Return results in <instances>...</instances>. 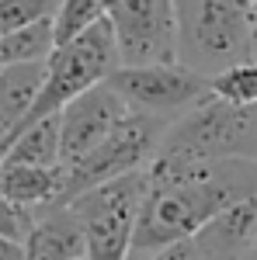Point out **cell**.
I'll return each mask as SVG.
<instances>
[{
	"instance_id": "7c38bea8",
	"label": "cell",
	"mask_w": 257,
	"mask_h": 260,
	"mask_svg": "<svg viewBox=\"0 0 257 260\" xmlns=\"http://www.w3.org/2000/svg\"><path fill=\"white\" fill-rule=\"evenodd\" d=\"M49 62H11L0 70V146L14 136L39 98Z\"/></svg>"
},
{
	"instance_id": "277c9868",
	"label": "cell",
	"mask_w": 257,
	"mask_h": 260,
	"mask_svg": "<svg viewBox=\"0 0 257 260\" xmlns=\"http://www.w3.org/2000/svg\"><path fill=\"white\" fill-rule=\"evenodd\" d=\"M146 194H150V174L142 167L104 180L70 201L87 233V260L132 257V236H136V222Z\"/></svg>"
},
{
	"instance_id": "ba28073f",
	"label": "cell",
	"mask_w": 257,
	"mask_h": 260,
	"mask_svg": "<svg viewBox=\"0 0 257 260\" xmlns=\"http://www.w3.org/2000/svg\"><path fill=\"white\" fill-rule=\"evenodd\" d=\"M257 243V194L233 201L191 236L163 246L150 260H243Z\"/></svg>"
},
{
	"instance_id": "52a82bcc",
	"label": "cell",
	"mask_w": 257,
	"mask_h": 260,
	"mask_svg": "<svg viewBox=\"0 0 257 260\" xmlns=\"http://www.w3.org/2000/svg\"><path fill=\"white\" fill-rule=\"evenodd\" d=\"M108 21L119 39L122 62H174L178 59V18L174 0H115Z\"/></svg>"
},
{
	"instance_id": "6da1fadb",
	"label": "cell",
	"mask_w": 257,
	"mask_h": 260,
	"mask_svg": "<svg viewBox=\"0 0 257 260\" xmlns=\"http://www.w3.org/2000/svg\"><path fill=\"white\" fill-rule=\"evenodd\" d=\"M150 194L132 236V257L150 260L163 246L191 236L233 201L257 194V160H191L157 153L146 163Z\"/></svg>"
},
{
	"instance_id": "d6986e66",
	"label": "cell",
	"mask_w": 257,
	"mask_h": 260,
	"mask_svg": "<svg viewBox=\"0 0 257 260\" xmlns=\"http://www.w3.org/2000/svg\"><path fill=\"white\" fill-rule=\"evenodd\" d=\"M0 260H24V243L0 236Z\"/></svg>"
},
{
	"instance_id": "44dd1931",
	"label": "cell",
	"mask_w": 257,
	"mask_h": 260,
	"mask_svg": "<svg viewBox=\"0 0 257 260\" xmlns=\"http://www.w3.org/2000/svg\"><path fill=\"white\" fill-rule=\"evenodd\" d=\"M243 260H257V243L250 246V250H247V257H243Z\"/></svg>"
},
{
	"instance_id": "8fae6325",
	"label": "cell",
	"mask_w": 257,
	"mask_h": 260,
	"mask_svg": "<svg viewBox=\"0 0 257 260\" xmlns=\"http://www.w3.org/2000/svg\"><path fill=\"white\" fill-rule=\"evenodd\" d=\"M0 191L28 212L63 205V167H32V163L0 160Z\"/></svg>"
},
{
	"instance_id": "5bb4252c",
	"label": "cell",
	"mask_w": 257,
	"mask_h": 260,
	"mask_svg": "<svg viewBox=\"0 0 257 260\" xmlns=\"http://www.w3.org/2000/svg\"><path fill=\"white\" fill-rule=\"evenodd\" d=\"M56 52V35H52V18L35 21L28 28H18L0 39V62H49Z\"/></svg>"
},
{
	"instance_id": "ac0fdd59",
	"label": "cell",
	"mask_w": 257,
	"mask_h": 260,
	"mask_svg": "<svg viewBox=\"0 0 257 260\" xmlns=\"http://www.w3.org/2000/svg\"><path fill=\"white\" fill-rule=\"evenodd\" d=\"M32 222H35V212H28V208L14 205V201L0 191V236L24 243V236L32 233Z\"/></svg>"
},
{
	"instance_id": "603a6c76",
	"label": "cell",
	"mask_w": 257,
	"mask_h": 260,
	"mask_svg": "<svg viewBox=\"0 0 257 260\" xmlns=\"http://www.w3.org/2000/svg\"><path fill=\"white\" fill-rule=\"evenodd\" d=\"M254 11H257V0H254Z\"/></svg>"
},
{
	"instance_id": "8992f818",
	"label": "cell",
	"mask_w": 257,
	"mask_h": 260,
	"mask_svg": "<svg viewBox=\"0 0 257 260\" xmlns=\"http://www.w3.org/2000/svg\"><path fill=\"white\" fill-rule=\"evenodd\" d=\"M108 83L122 94V101L132 111L146 115H163V118H181L184 111H191L195 104L212 94L209 77L198 73L184 62H122L119 70H111Z\"/></svg>"
},
{
	"instance_id": "3957f363",
	"label": "cell",
	"mask_w": 257,
	"mask_h": 260,
	"mask_svg": "<svg viewBox=\"0 0 257 260\" xmlns=\"http://www.w3.org/2000/svg\"><path fill=\"white\" fill-rule=\"evenodd\" d=\"M157 153L191 160H257V104L209 98L170 121Z\"/></svg>"
},
{
	"instance_id": "2e32d148",
	"label": "cell",
	"mask_w": 257,
	"mask_h": 260,
	"mask_svg": "<svg viewBox=\"0 0 257 260\" xmlns=\"http://www.w3.org/2000/svg\"><path fill=\"white\" fill-rule=\"evenodd\" d=\"M212 98H222L230 104H257V62L254 59H240L233 66H226L222 73L209 77Z\"/></svg>"
},
{
	"instance_id": "30bf717a",
	"label": "cell",
	"mask_w": 257,
	"mask_h": 260,
	"mask_svg": "<svg viewBox=\"0 0 257 260\" xmlns=\"http://www.w3.org/2000/svg\"><path fill=\"white\" fill-rule=\"evenodd\" d=\"M24 260H87V233L73 205H49L35 212L24 236Z\"/></svg>"
},
{
	"instance_id": "7a4b0ae2",
	"label": "cell",
	"mask_w": 257,
	"mask_h": 260,
	"mask_svg": "<svg viewBox=\"0 0 257 260\" xmlns=\"http://www.w3.org/2000/svg\"><path fill=\"white\" fill-rule=\"evenodd\" d=\"M254 0H174L178 62L205 77L247 59Z\"/></svg>"
},
{
	"instance_id": "9c48e42d",
	"label": "cell",
	"mask_w": 257,
	"mask_h": 260,
	"mask_svg": "<svg viewBox=\"0 0 257 260\" xmlns=\"http://www.w3.org/2000/svg\"><path fill=\"white\" fill-rule=\"evenodd\" d=\"M132 108L122 101V94L108 80L87 87L80 98H73L60 111V132H63V167L66 163L83 160L94 146L111 136V128L119 125Z\"/></svg>"
},
{
	"instance_id": "5b68a950",
	"label": "cell",
	"mask_w": 257,
	"mask_h": 260,
	"mask_svg": "<svg viewBox=\"0 0 257 260\" xmlns=\"http://www.w3.org/2000/svg\"><path fill=\"white\" fill-rule=\"evenodd\" d=\"M167 128H170V118H163V115L129 111L101 146H94L83 160L63 167V205H70L77 194L98 187L104 180L142 170L157 156Z\"/></svg>"
},
{
	"instance_id": "ffe728a7",
	"label": "cell",
	"mask_w": 257,
	"mask_h": 260,
	"mask_svg": "<svg viewBox=\"0 0 257 260\" xmlns=\"http://www.w3.org/2000/svg\"><path fill=\"white\" fill-rule=\"evenodd\" d=\"M247 59L257 62V11H250V35H247Z\"/></svg>"
},
{
	"instance_id": "4fadbf2b",
	"label": "cell",
	"mask_w": 257,
	"mask_h": 260,
	"mask_svg": "<svg viewBox=\"0 0 257 260\" xmlns=\"http://www.w3.org/2000/svg\"><path fill=\"white\" fill-rule=\"evenodd\" d=\"M0 160H7V163H32V167H63L60 115H49V118L28 125L18 139L4 149Z\"/></svg>"
},
{
	"instance_id": "7402d4cb",
	"label": "cell",
	"mask_w": 257,
	"mask_h": 260,
	"mask_svg": "<svg viewBox=\"0 0 257 260\" xmlns=\"http://www.w3.org/2000/svg\"><path fill=\"white\" fill-rule=\"evenodd\" d=\"M111 4H115V0H104V7H111Z\"/></svg>"
},
{
	"instance_id": "9a60e30c",
	"label": "cell",
	"mask_w": 257,
	"mask_h": 260,
	"mask_svg": "<svg viewBox=\"0 0 257 260\" xmlns=\"http://www.w3.org/2000/svg\"><path fill=\"white\" fill-rule=\"evenodd\" d=\"M108 18L104 0H60L56 14H52V35H56V49L70 45L80 39L87 28H94L98 21Z\"/></svg>"
},
{
	"instance_id": "cb8c5ba5",
	"label": "cell",
	"mask_w": 257,
	"mask_h": 260,
	"mask_svg": "<svg viewBox=\"0 0 257 260\" xmlns=\"http://www.w3.org/2000/svg\"><path fill=\"white\" fill-rule=\"evenodd\" d=\"M0 70H4V62H0Z\"/></svg>"
},
{
	"instance_id": "e0dca14e",
	"label": "cell",
	"mask_w": 257,
	"mask_h": 260,
	"mask_svg": "<svg viewBox=\"0 0 257 260\" xmlns=\"http://www.w3.org/2000/svg\"><path fill=\"white\" fill-rule=\"evenodd\" d=\"M60 0H0V39L56 14Z\"/></svg>"
}]
</instances>
